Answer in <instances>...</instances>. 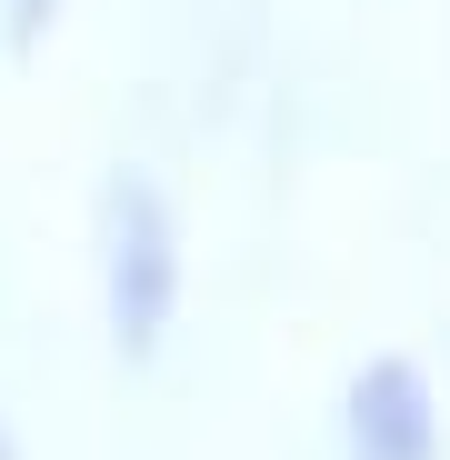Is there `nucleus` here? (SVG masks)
<instances>
[{
	"mask_svg": "<svg viewBox=\"0 0 450 460\" xmlns=\"http://www.w3.org/2000/svg\"><path fill=\"white\" fill-rule=\"evenodd\" d=\"M450 420H440V380L410 350H370L340 380V460H440Z\"/></svg>",
	"mask_w": 450,
	"mask_h": 460,
	"instance_id": "f03ea898",
	"label": "nucleus"
},
{
	"mask_svg": "<svg viewBox=\"0 0 450 460\" xmlns=\"http://www.w3.org/2000/svg\"><path fill=\"white\" fill-rule=\"evenodd\" d=\"M91 300H101V331L120 360H161L181 331V300H190V230L181 200L161 190V171H101L91 190Z\"/></svg>",
	"mask_w": 450,
	"mask_h": 460,
	"instance_id": "f257e3e1",
	"label": "nucleus"
},
{
	"mask_svg": "<svg viewBox=\"0 0 450 460\" xmlns=\"http://www.w3.org/2000/svg\"><path fill=\"white\" fill-rule=\"evenodd\" d=\"M0 31H11V50H40L60 31V0H0Z\"/></svg>",
	"mask_w": 450,
	"mask_h": 460,
	"instance_id": "7ed1b4c3",
	"label": "nucleus"
},
{
	"mask_svg": "<svg viewBox=\"0 0 450 460\" xmlns=\"http://www.w3.org/2000/svg\"><path fill=\"white\" fill-rule=\"evenodd\" d=\"M0 460H21V440H11V420H0Z\"/></svg>",
	"mask_w": 450,
	"mask_h": 460,
	"instance_id": "20e7f679",
	"label": "nucleus"
}]
</instances>
